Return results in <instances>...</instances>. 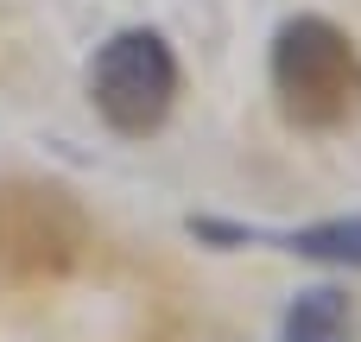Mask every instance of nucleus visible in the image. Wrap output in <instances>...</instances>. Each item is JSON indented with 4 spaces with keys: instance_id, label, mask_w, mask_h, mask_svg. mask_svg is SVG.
Here are the masks:
<instances>
[{
    "instance_id": "nucleus-1",
    "label": "nucleus",
    "mask_w": 361,
    "mask_h": 342,
    "mask_svg": "<svg viewBox=\"0 0 361 342\" xmlns=\"http://www.w3.org/2000/svg\"><path fill=\"white\" fill-rule=\"evenodd\" d=\"M267 70H273V95H279L286 121L305 133L349 127L361 114V51L324 13H292L273 32Z\"/></svg>"
},
{
    "instance_id": "nucleus-2",
    "label": "nucleus",
    "mask_w": 361,
    "mask_h": 342,
    "mask_svg": "<svg viewBox=\"0 0 361 342\" xmlns=\"http://www.w3.org/2000/svg\"><path fill=\"white\" fill-rule=\"evenodd\" d=\"M89 102L95 114L127 133V140H146L165 127V114L178 108V57L171 44L152 32V25H127L114 32L95 57H89Z\"/></svg>"
},
{
    "instance_id": "nucleus-3",
    "label": "nucleus",
    "mask_w": 361,
    "mask_h": 342,
    "mask_svg": "<svg viewBox=\"0 0 361 342\" xmlns=\"http://www.w3.org/2000/svg\"><path fill=\"white\" fill-rule=\"evenodd\" d=\"M89 228L82 209L51 190V184H0V267L44 279V273H70L82 254Z\"/></svg>"
},
{
    "instance_id": "nucleus-4",
    "label": "nucleus",
    "mask_w": 361,
    "mask_h": 342,
    "mask_svg": "<svg viewBox=\"0 0 361 342\" xmlns=\"http://www.w3.org/2000/svg\"><path fill=\"white\" fill-rule=\"evenodd\" d=\"M279 342H349V298H343L336 286L298 292V305L286 311Z\"/></svg>"
},
{
    "instance_id": "nucleus-5",
    "label": "nucleus",
    "mask_w": 361,
    "mask_h": 342,
    "mask_svg": "<svg viewBox=\"0 0 361 342\" xmlns=\"http://www.w3.org/2000/svg\"><path fill=\"white\" fill-rule=\"evenodd\" d=\"M292 254L311 260H336V267H361V216H336V222H311L298 235H286Z\"/></svg>"
}]
</instances>
